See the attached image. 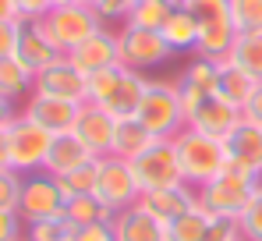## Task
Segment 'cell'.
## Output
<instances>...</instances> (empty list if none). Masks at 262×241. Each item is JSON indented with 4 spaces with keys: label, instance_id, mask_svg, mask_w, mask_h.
<instances>
[{
    "label": "cell",
    "instance_id": "c3c4849f",
    "mask_svg": "<svg viewBox=\"0 0 262 241\" xmlns=\"http://www.w3.org/2000/svg\"><path fill=\"white\" fill-rule=\"evenodd\" d=\"M85 4H92V0H85Z\"/></svg>",
    "mask_w": 262,
    "mask_h": 241
},
{
    "label": "cell",
    "instance_id": "ab89813d",
    "mask_svg": "<svg viewBox=\"0 0 262 241\" xmlns=\"http://www.w3.org/2000/svg\"><path fill=\"white\" fill-rule=\"evenodd\" d=\"M18 25L21 22H0V57H11L18 46Z\"/></svg>",
    "mask_w": 262,
    "mask_h": 241
},
{
    "label": "cell",
    "instance_id": "8992f818",
    "mask_svg": "<svg viewBox=\"0 0 262 241\" xmlns=\"http://www.w3.org/2000/svg\"><path fill=\"white\" fill-rule=\"evenodd\" d=\"M43 29L46 36L57 43V50L60 53H71L78 43H85L96 29H103V18L96 14V7L92 4H64V7H50L43 18Z\"/></svg>",
    "mask_w": 262,
    "mask_h": 241
},
{
    "label": "cell",
    "instance_id": "7a4b0ae2",
    "mask_svg": "<svg viewBox=\"0 0 262 241\" xmlns=\"http://www.w3.org/2000/svg\"><path fill=\"white\" fill-rule=\"evenodd\" d=\"M170 142H174L177 163H181V177L188 185L202 188V185H209L213 177H220L227 170V146H223V138L202 135V131L184 124Z\"/></svg>",
    "mask_w": 262,
    "mask_h": 241
},
{
    "label": "cell",
    "instance_id": "8fae6325",
    "mask_svg": "<svg viewBox=\"0 0 262 241\" xmlns=\"http://www.w3.org/2000/svg\"><path fill=\"white\" fill-rule=\"evenodd\" d=\"M131 170H135V181L142 192H152V188H170L181 177V163H177L174 142L170 138H156L145 153H138L131 160Z\"/></svg>",
    "mask_w": 262,
    "mask_h": 241
},
{
    "label": "cell",
    "instance_id": "7dc6e473",
    "mask_svg": "<svg viewBox=\"0 0 262 241\" xmlns=\"http://www.w3.org/2000/svg\"><path fill=\"white\" fill-rule=\"evenodd\" d=\"M64 4H82V0H50V7H64Z\"/></svg>",
    "mask_w": 262,
    "mask_h": 241
},
{
    "label": "cell",
    "instance_id": "44dd1931",
    "mask_svg": "<svg viewBox=\"0 0 262 241\" xmlns=\"http://www.w3.org/2000/svg\"><path fill=\"white\" fill-rule=\"evenodd\" d=\"M220 82V61H209V57H199L177 75V92H181V103H184V114L202 99V96H213Z\"/></svg>",
    "mask_w": 262,
    "mask_h": 241
},
{
    "label": "cell",
    "instance_id": "4dcf8cb0",
    "mask_svg": "<svg viewBox=\"0 0 262 241\" xmlns=\"http://www.w3.org/2000/svg\"><path fill=\"white\" fill-rule=\"evenodd\" d=\"M71 238V224L68 216H46V220H29L21 241H68Z\"/></svg>",
    "mask_w": 262,
    "mask_h": 241
},
{
    "label": "cell",
    "instance_id": "f546056e",
    "mask_svg": "<svg viewBox=\"0 0 262 241\" xmlns=\"http://www.w3.org/2000/svg\"><path fill=\"white\" fill-rule=\"evenodd\" d=\"M174 14V7L167 4V0H138L135 4V11H131L128 25H138V29H163V22Z\"/></svg>",
    "mask_w": 262,
    "mask_h": 241
},
{
    "label": "cell",
    "instance_id": "e0dca14e",
    "mask_svg": "<svg viewBox=\"0 0 262 241\" xmlns=\"http://www.w3.org/2000/svg\"><path fill=\"white\" fill-rule=\"evenodd\" d=\"M71 131L78 135V142L85 146L92 156H106V153L114 149L117 117H114V114H106V110H103V107H96V103H82L78 120H75V128H71Z\"/></svg>",
    "mask_w": 262,
    "mask_h": 241
},
{
    "label": "cell",
    "instance_id": "b9f144b4",
    "mask_svg": "<svg viewBox=\"0 0 262 241\" xmlns=\"http://www.w3.org/2000/svg\"><path fill=\"white\" fill-rule=\"evenodd\" d=\"M18 7V18H43L50 11V0H14Z\"/></svg>",
    "mask_w": 262,
    "mask_h": 241
},
{
    "label": "cell",
    "instance_id": "9a60e30c",
    "mask_svg": "<svg viewBox=\"0 0 262 241\" xmlns=\"http://www.w3.org/2000/svg\"><path fill=\"white\" fill-rule=\"evenodd\" d=\"M223 146H227V167L262 181V128L259 124L241 117V124L223 138Z\"/></svg>",
    "mask_w": 262,
    "mask_h": 241
},
{
    "label": "cell",
    "instance_id": "7402d4cb",
    "mask_svg": "<svg viewBox=\"0 0 262 241\" xmlns=\"http://www.w3.org/2000/svg\"><path fill=\"white\" fill-rule=\"evenodd\" d=\"M92 160H99V156L89 153L85 146L78 142L75 131H64V135H53L43 170L53 174V177H64V174H71V170H78V167H85V163H92Z\"/></svg>",
    "mask_w": 262,
    "mask_h": 241
},
{
    "label": "cell",
    "instance_id": "3957f363",
    "mask_svg": "<svg viewBox=\"0 0 262 241\" xmlns=\"http://www.w3.org/2000/svg\"><path fill=\"white\" fill-rule=\"evenodd\" d=\"M188 11L199 22V57L209 61H227L234 39H237V25H234V11L230 0H191Z\"/></svg>",
    "mask_w": 262,
    "mask_h": 241
},
{
    "label": "cell",
    "instance_id": "7c38bea8",
    "mask_svg": "<svg viewBox=\"0 0 262 241\" xmlns=\"http://www.w3.org/2000/svg\"><path fill=\"white\" fill-rule=\"evenodd\" d=\"M32 92L57 96V99H68V103H78V107H82V103H89V75L78 71V68L68 61V53H64V57H57L50 68H43V71L36 75Z\"/></svg>",
    "mask_w": 262,
    "mask_h": 241
},
{
    "label": "cell",
    "instance_id": "cb8c5ba5",
    "mask_svg": "<svg viewBox=\"0 0 262 241\" xmlns=\"http://www.w3.org/2000/svg\"><path fill=\"white\" fill-rule=\"evenodd\" d=\"M32 85H36V75L11 53V57H0V96L11 99V103H25L32 96Z\"/></svg>",
    "mask_w": 262,
    "mask_h": 241
},
{
    "label": "cell",
    "instance_id": "8d00e7d4",
    "mask_svg": "<svg viewBox=\"0 0 262 241\" xmlns=\"http://www.w3.org/2000/svg\"><path fill=\"white\" fill-rule=\"evenodd\" d=\"M21 199V174L18 170H0V209H18Z\"/></svg>",
    "mask_w": 262,
    "mask_h": 241
},
{
    "label": "cell",
    "instance_id": "d4e9b609",
    "mask_svg": "<svg viewBox=\"0 0 262 241\" xmlns=\"http://www.w3.org/2000/svg\"><path fill=\"white\" fill-rule=\"evenodd\" d=\"M163 39L167 46L174 50V53H195L199 50V22H195V14L188 11V7H181L174 11L167 22H163Z\"/></svg>",
    "mask_w": 262,
    "mask_h": 241
},
{
    "label": "cell",
    "instance_id": "ac0fdd59",
    "mask_svg": "<svg viewBox=\"0 0 262 241\" xmlns=\"http://www.w3.org/2000/svg\"><path fill=\"white\" fill-rule=\"evenodd\" d=\"M138 206L149 209L156 220L163 224H174L177 216H184L188 209L199 206V188L188 185V181H177L170 188H152V192H142L138 195Z\"/></svg>",
    "mask_w": 262,
    "mask_h": 241
},
{
    "label": "cell",
    "instance_id": "ba28073f",
    "mask_svg": "<svg viewBox=\"0 0 262 241\" xmlns=\"http://www.w3.org/2000/svg\"><path fill=\"white\" fill-rule=\"evenodd\" d=\"M92 195L103 202V206H110L114 213L135 206L138 195H142V188H138V181H135L131 163L121 160V156H114V153L99 156V160H96V192H92Z\"/></svg>",
    "mask_w": 262,
    "mask_h": 241
},
{
    "label": "cell",
    "instance_id": "1f68e13d",
    "mask_svg": "<svg viewBox=\"0 0 262 241\" xmlns=\"http://www.w3.org/2000/svg\"><path fill=\"white\" fill-rule=\"evenodd\" d=\"M57 181H60V188H64L68 199H75V195H92V192H96V160L85 163V167H78V170H71V174H64V177H57Z\"/></svg>",
    "mask_w": 262,
    "mask_h": 241
},
{
    "label": "cell",
    "instance_id": "6da1fadb",
    "mask_svg": "<svg viewBox=\"0 0 262 241\" xmlns=\"http://www.w3.org/2000/svg\"><path fill=\"white\" fill-rule=\"evenodd\" d=\"M145 89H149L145 71H131L124 64L103 68V71L89 75V103H96L117 120H124L138 114V107L145 99Z\"/></svg>",
    "mask_w": 262,
    "mask_h": 241
},
{
    "label": "cell",
    "instance_id": "bcb514c9",
    "mask_svg": "<svg viewBox=\"0 0 262 241\" xmlns=\"http://www.w3.org/2000/svg\"><path fill=\"white\" fill-rule=\"evenodd\" d=\"M167 4H170V7H174V11H181V7H188V4H191V0H167Z\"/></svg>",
    "mask_w": 262,
    "mask_h": 241
},
{
    "label": "cell",
    "instance_id": "52a82bcc",
    "mask_svg": "<svg viewBox=\"0 0 262 241\" xmlns=\"http://www.w3.org/2000/svg\"><path fill=\"white\" fill-rule=\"evenodd\" d=\"M50 142L53 135L39 128L36 120H29L25 114L11 120L7 128V153H11V170L18 174H32V170H43L46 167V153H50Z\"/></svg>",
    "mask_w": 262,
    "mask_h": 241
},
{
    "label": "cell",
    "instance_id": "484cf974",
    "mask_svg": "<svg viewBox=\"0 0 262 241\" xmlns=\"http://www.w3.org/2000/svg\"><path fill=\"white\" fill-rule=\"evenodd\" d=\"M156 138L149 135V128L142 124L138 117H124V120H117V131H114V156H121V160H135L138 153H145L149 146H152Z\"/></svg>",
    "mask_w": 262,
    "mask_h": 241
},
{
    "label": "cell",
    "instance_id": "f35d334b",
    "mask_svg": "<svg viewBox=\"0 0 262 241\" xmlns=\"http://www.w3.org/2000/svg\"><path fill=\"white\" fill-rule=\"evenodd\" d=\"M68 241H117V238H114V224H89V227H71Z\"/></svg>",
    "mask_w": 262,
    "mask_h": 241
},
{
    "label": "cell",
    "instance_id": "681fc988",
    "mask_svg": "<svg viewBox=\"0 0 262 241\" xmlns=\"http://www.w3.org/2000/svg\"><path fill=\"white\" fill-rule=\"evenodd\" d=\"M241 241H245V238H241Z\"/></svg>",
    "mask_w": 262,
    "mask_h": 241
},
{
    "label": "cell",
    "instance_id": "74e56055",
    "mask_svg": "<svg viewBox=\"0 0 262 241\" xmlns=\"http://www.w3.org/2000/svg\"><path fill=\"white\" fill-rule=\"evenodd\" d=\"M25 220L18 209H0V241H21Z\"/></svg>",
    "mask_w": 262,
    "mask_h": 241
},
{
    "label": "cell",
    "instance_id": "ffe728a7",
    "mask_svg": "<svg viewBox=\"0 0 262 241\" xmlns=\"http://www.w3.org/2000/svg\"><path fill=\"white\" fill-rule=\"evenodd\" d=\"M114 238L117 241H170V227L163 220H156L149 209H142L138 202L114 213Z\"/></svg>",
    "mask_w": 262,
    "mask_h": 241
},
{
    "label": "cell",
    "instance_id": "9c48e42d",
    "mask_svg": "<svg viewBox=\"0 0 262 241\" xmlns=\"http://www.w3.org/2000/svg\"><path fill=\"white\" fill-rule=\"evenodd\" d=\"M117 39H121V64L131 71H149L174 57L163 32H156V29H138L124 22V25H117Z\"/></svg>",
    "mask_w": 262,
    "mask_h": 241
},
{
    "label": "cell",
    "instance_id": "603a6c76",
    "mask_svg": "<svg viewBox=\"0 0 262 241\" xmlns=\"http://www.w3.org/2000/svg\"><path fill=\"white\" fill-rule=\"evenodd\" d=\"M255 85L259 82L252 78L245 68H237L234 61H220V82H216V96H223L230 107H237V110H245V103L252 99V92H255Z\"/></svg>",
    "mask_w": 262,
    "mask_h": 241
},
{
    "label": "cell",
    "instance_id": "7bdbcfd3",
    "mask_svg": "<svg viewBox=\"0 0 262 241\" xmlns=\"http://www.w3.org/2000/svg\"><path fill=\"white\" fill-rule=\"evenodd\" d=\"M18 114H21V107H18V103H11V99H4V96H0V131H4V128H11V120L18 117Z\"/></svg>",
    "mask_w": 262,
    "mask_h": 241
},
{
    "label": "cell",
    "instance_id": "836d02e7",
    "mask_svg": "<svg viewBox=\"0 0 262 241\" xmlns=\"http://www.w3.org/2000/svg\"><path fill=\"white\" fill-rule=\"evenodd\" d=\"M237 224H241L245 241H262V181L255 188V195H252V202L245 206V213L237 216Z\"/></svg>",
    "mask_w": 262,
    "mask_h": 241
},
{
    "label": "cell",
    "instance_id": "d6986e66",
    "mask_svg": "<svg viewBox=\"0 0 262 241\" xmlns=\"http://www.w3.org/2000/svg\"><path fill=\"white\" fill-rule=\"evenodd\" d=\"M78 103H68V99H57V96H43V92H32L25 103H21V114L29 120H36L39 128H46L50 135H64L75 128L78 120Z\"/></svg>",
    "mask_w": 262,
    "mask_h": 241
},
{
    "label": "cell",
    "instance_id": "ee69618b",
    "mask_svg": "<svg viewBox=\"0 0 262 241\" xmlns=\"http://www.w3.org/2000/svg\"><path fill=\"white\" fill-rule=\"evenodd\" d=\"M0 22H21V18H18L14 0H0Z\"/></svg>",
    "mask_w": 262,
    "mask_h": 241
},
{
    "label": "cell",
    "instance_id": "277c9868",
    "mask_svg": "<svg viewBox=\"0 0 262 241\" xmlns=\"http://www.w3.org/2000/svg\"><path fill=\"white\" fill-rule=\"evenodd\" d=\"M135 117L149 128L152 138H174L177 131L184 128V103L177 92V78H149L145 99L138 107Z\"/></svg>",
    "mask_w": 262,
    "mask_h": 241
},
{
    "label": "cell",
    "instance_id": "5b68a950",
    "mask_svg": "<svg viewBox=\"0 0 262 241\" xmlns=\"http://www.w3.org/2000/svg\"><path fill=\"white\" fill-rule=\"evenodd\" d=\"M255 188H259V177L227 167L220 177H213L209 185L199 188V206H202L209 216H241L245 206L255 195Z\"/></svg>",
    "mask_w": 262,
    "mask_h": 241
},
{
    "label": "cell",
    "instance_id": "d590c367",
    "mask_svg": "<svg viewBox=\"0 0 262 241\" xmlns=\"http://www.w3.org/2000/svg\"><path fill=\"white\" fill-rule=\"evenodd\" d=\"M241 224L237 216H209V231H206V241H241Z\"/></svg>",
    "mask_w": 262,
    "mask_h": 241
},
{
    "label": "cell",
    "instance_id": "2e32d148",
    "mask_svg": "<svg viewBox=\"0 0 262 241\" xmlns=\"http://www.w3.org/2000/svg\"><path fill=\"white\" fill-rule=\"evenodd\" d=\"M14 57H18L32 75H39L43 68H50V64H53L57 57H64V53L57 50V43L46 36V29H43V22H39V18H21Z\"/></svg>",
    "mask_w": 262,
    "mask_h": 241
},
{
    "label": "cell",
    "instance_id": "5bb4252c",
    "mask_svg": "<svg viewBox=\"0 0 262 241\" xmlns=\"http://www.w3.org/2000/svg\"><path fill=\"white\" fill-rule=\"evenodd\" d=\"M184 124L202 131V135H213V138H227L237 124H241V110L230 107L223 96H202L188 114H184Z\"/></svg>",
    "mask_w": 262,
    "mask_h": 241
},
{
    "label": "cell",
    "instance_id": "f6af8a7d",
    "mask_svg": "<svg viewBox=\"0 0 262 241\" xmlns=\"http://www.w3.org/2000/svg\"><path fill=\"white\" fill-rule=\"evenodd\" d=\"M11 167V153H7V128L0 131V170Z\"/></svg>",
    "mask_w": 262,
    "mask_h": 241
},
{
    "label": "cell",
    "instance_id": "f1b7e54d",
    "mask_svg": "<svg viewBox=\"0 0 262 241\" xmlns=\"http://www.w3.org/2000/svg\"><path fill=\"white\" fill-rule=\"evenodd\" d=\"M170 227V241H206V231H209V213L202 206L188 209L184 216H177Z\"/></svg>",
    "mask_w": 262,
    "mask_h": 241
},
{
    "label": "cell",
    "instance_id": "60d3db41",
    "mask_svg": "<svg viewBox=\"0 0 262 241\" xmlns=\"http://www.w3.org/2000/svg\"><path fill=\"white\" fill-rule=\"evenodd\" d=\"M241 117L252 120V124H259L262 128V82L255 85V92H252V99L245 103V110H241Z\"/></svg>",
    "mask_w": 262,
    "mask_h": 241
},
{
    "label": "cell",
    "instance_id": "e575fe53",
    "mask_svg": "<svg viewBox=\"0 0 262 241\" xmlns=\"http://www.w3.org/2000/svg\"><path fill=\"white\" fill-rule=\"evenodd\" d=\"M135 4L138 0H92L96 14L103 18V25H124L131 18V11H135Z\"/></svg>",
    "mask_w": 262,
    "mask_h": 241
},
{
    "label": "cell",
    "instance_id": "83f0119b",
    "mask_svg": "<svg viewBox=\"0 0 262 241\" xmlns=\"http://www.w3.org/2000/svg\"><path fill=\"white\" fill-rule=\"evenodd\" d=\"M237 68H245L255 82H262V32H237L230 57Z\"/></svg>",
    "mask_w": 262,
    "mask_h": 241
},
{
    "label": "cell",
    "instance_id": "4316f807",
    "mask_svg": "<svg viewBox=\"0 0 262 241\" xmlns=\"http://www.w3.org/2000/svg\"><path fill=\"white\" fill-rule=\"evenodd\" d=\"M64 216H68L71 227H89V224H110L114 220V209L103 206L96 195H75V199H68V206H64Z\"/></svg>",
    "mask_w": 262,
    "mask_h": 241
},
{
    "label": "cell",
    "instance_id": "30bf717a",
    "mask_svg": "<svg viewBox=\"0 0 262 241\" xmlns=\"http://www.w3.org/2000/svg\"><path fill=\"white\" fill-rule=\"evenodd\" d=\"M68 195L60 188V181L46 170H32L21 174V199H18V213L21 220H46V216H64Z\"/></svg>",
    "mask_w": 262,
    "mask_h": 241
},
{
    "label": "cell",
    "instance_id": "4fadbf2b",
    "mask_svg": "<svg viewBox=\"0 0 262 241\" xmlns=\"http://www.w3.org/2000/svg\"><path fill=\"white\" fill-rule=\"evenodd\" d=\"M68 61L78 68V71H103V68H117L121 64V39H117V29H110V25H103V29H96L85 43H78L71 53H68Z\"/></svg>",
    "mask_w": 262,
    "mask_h": 241
},
{
    "label": "cell",
    "instance_id": "d6a6232c",
    "mask_svg": "<svg viewBox=\"0 0 262 241\" xmlns=\"http://www.w3.org/2000/svg\"><path fill=\"white\" fill-rule=\"evenodd\" d=\"M237 32H262V0H230Z\"/></svg>",
    "mask_w": 262,
    "mask_h": 241
}]
</instances>
